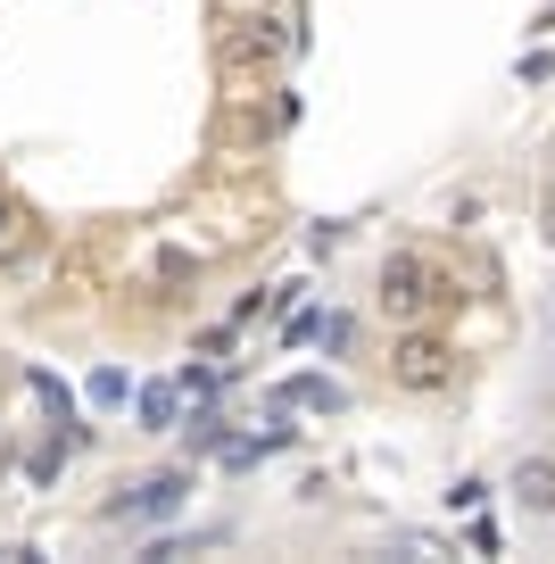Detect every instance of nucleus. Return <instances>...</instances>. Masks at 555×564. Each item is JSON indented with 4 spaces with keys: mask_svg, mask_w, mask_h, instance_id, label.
<instances>
[{
    "mask_svg": "<svg viewBox=\"0 0 555 564\" xmlns=\"http://www.w3.org/2000/svg\"><path fill=\"white\" fill-rule=\"evenodd\" d=\"M174 415V390H141V432H166Z\"/></svg>",
    "mask_w": 555,
    "mask_h": 564,
    "instance_id": "423d86ee",
    "label": "nucleus"
},
{
    "mask_svg": "<svg viewBox=\"0 0 555 564\" xmlns=\"http://www.w3.org/2000/svg\"><path fill=\"white\" fill-rule=\"evenodd\" d=\"M505 498H514L522 523H555V448H522L505 465Z\"/></svg>",
    "mask_w": 555,
    "mask_h": 564,
    "instance_id": "20e7f679",
    "label": "nucleus"
},
{
    "mask_svg": "<svg viewBox=\"0 0 555 564\" xmlns=\"http://www.w3.org/2000/svg\"><path fill=\"white\" fill-rule=\"evenodd\" d=\"M373 307H382L390 324H432V316H448V307H465V282L439 258H423V249H390V258L373 265Z\"/></svg>",
    "mask_w": 555,
    "mask_h": 564,
    "instance_id": "f257e3e1",
    "label": "nucleus"
},
{
    "mask_svg": "<svg viewBox=\"0 0 555 564\" xmlns=\"http://www.w3.org/2000/svg\"><path fill=\"white\" fill-rule=\"evenodd\" d=\"M18 241H25V208L0 192V249H18Z\"/></svg>",
    "mask_w": 555,
    "mask_h": 564,
    "instance_id": "0eeeda50",
    "label": "nucleus"
},
{
    "mask_svg": "<svg viewBox=\"0 0 555 564\" xmlns=\"http://www.w3.org/2000/svg\"><path fill=\"white\" fill-rule=\"evenodd\" d=\"M174 390H183V399H208L216 373H208V366H183V373H174Z\"/></svg>",
    "mask_w": 555,
    "mask_h": 564,
    "instance_id": "6e6552de",
    "label": "nucleus"
},
{
    "mask_svg": "<svg viewBox=\"0 0 555 564\" xmlns=\"http://www.w3.org/2000/svg\"><path fill=\"white\" fill-rule=\"evenodd\" d=\"M448 382H456V340L439 324H399V340H390V390L439 399Z\"/></svg>",
    "mask_w": 555,
    "mask_h": 564,
    "instance_id": "f03ea898",
    "label": "nucleus"
},
{
    "mask_svg": "<svg viewBox=\"0 0 555 564\" xmlns=\"http://www.w3.org/2000/svg\"><path fill=\"white\" fill-rule=\"evenodd\" d=\"M538 373H547V390H555V316H547V340H538Z\"/></svg>",
    "mask_w": 555,
    "mask_h": 564,
    "instance_id": "9d476101",
    "label": "nucleus"
},
{
    "mask_svg": "<svg viewBox=\"0 0 555 564\" xmlns=\"http://www.w3.org/2000/svg\"><path fill=\"white\" fill-rule=\"evenodd\" d=\"M481 498H489V481H481V474H465V481H456V490H448V507H465V514H472V507H481Z\"/></svg>",
    "mask_w": 555,
    "mask_h": 564,
    "instance_id": "1a4fd4ad",
    "label": "nucleus"
},
{
    "mask_svg": "<svg viewBox=\"0 0 555 564\" xmlns=\"http://www.w3.org/2000/svg\"><path fill=\"white\" fill-rule=\"evenodd\" d=\"M192 465H166V474H141V481H124L117 498L100 507V523H166V514H183L192 507Z\"/></svg>",
    "mask_w": 555,
    "mask_h": 564,
    "instance_id": "7ed1b4c3",
    "label": "nucleus"
},
{
    "mask_svg": "<svg viewBox=\"0 0 555 564\" xmlns=\"http://www.w3.org/2000/svg\"><path fill=\"white\" fill-rule=\"evenodd\" d=\"M282 399H298V406H324V415H340V406H348V390H340V382H315V373H307V382H291Z\"/></svg>",
    "mask_w": 555,
    "mask_h": 564,
    "instance_id": "39448f33",
    "label": "nucleus"
}]
</instances>
